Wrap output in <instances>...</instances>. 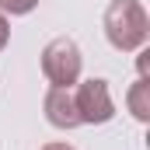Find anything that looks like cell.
<instances>
[{
  "label": "cell",
  "instance_id": "6da1fadb",
  "mask_svg": "<svg viewBox=\"0 0 150 150\" xmlns=\"http://www.w3.org/2000/svg\"><path fill=\"white\" fill-rule=\"evenodd\" d=\"M105 38L119 52H140L150 38V18L140 0H112L105 7Z\"/></svg>",
  "mask_w": 150,
  "mask_h": 150
},
{
  "label": "cell",
  "instance_id": "7a4b0ae2",
  "mask_svg": "<svg viewBox=\"0 0 150 150\" xmlns=\"http://www.w3.org/2000/svg\"><path fill=\"white\" fill-rule=\"evenodd\" d=\"M80 70H84V56L74 38L59 35L42 49V74L52 87H74L80 80Z\"/></svg>",
  "mask_w": 150,
  "mask_h": 150
},
{
  "label": "cell",
  "instance_id": "3957f363",
  "mask_svg": "<svg viewBox=\"0 0 150 150\" xmlns=\"http://www.w3.org/2000/svg\"><path fill=\"white\" fill-rule=\"evenodd\" d=\"M74 105H77L80 126H105V122L115 119L112 91H108V80H101V77H91V80H80L77 84Z\"/></svg>",
  "mask_w": 150,
  "mask_h": 150
},
{
  "label": "cell",
  "instance_id": "277c9868",
  "mask_svg": "<svg viewBox=\"0 0 150 150\" xmlns=\"http://www.w3.org/2000/svg\"><path fill=\"white\" fill-rule=\"evenodd\" d=\"M42 112H45V122L56 129H77L80 126L77 105H74V87H49L42 98Z\"/></svg>",
  "mask_w": 150,
  "mask_h": 150
},
{
  "label": "cell",
  "instance_id": "5b68a950",
  "mask_svg": "<svg viewBox=\"0 0 150 150\" xmlns=\"http://www.w3.org/2000/svg\"><path fill=\"white\" fill-rule=\"evenodd\" d=\"M126 105H129V112H133L136 122H150V80L147 77H140V80L129 87Z\"/></svg>",
  "mask_w": 150,
  "mask_h": 150
},
{
  "label": "cell",
  "instance_id": "8992f818",
  "mask_svg": "<svg viewBox=\"0 0 150 150\" xmlns=\"http://www.w3.org/2000/svg\"><path fill=\"white\" fill-rule=\"evenodd\" d=\"M35 7H38V0H0V11H4V14H14V18L32 14Z\"/></svg>",
  "mask_w": 150,
  "mask_h": 150
},
{
  "label": "cell",
  "instance_id": "52a82bcc",
  "mask_svg": "<svg viewBox=\"0 0 150 150\" xmlns=\"http://www.w3.org/2000/svg\"><path fill=\"white\" fill-rule=\"evenodd\" d=\"M7 42H11V25H7V14L0 11V52L7 49Z\"/></svg>",
  "mask_w": 150,
  "mask_h": 150
},
{
  "label": "cell",
  "instance_id": "ba28073f",
  "mask_svg": "<svg viewBox=\"0 0 150 150\" xmlns=\"http://www.w3.org/2000/svg\"><path fill=\"white\" fill-rule=\"evenodd\" d=\"M38 150H77V147L63 143V140H56V143H45V147H38Z\"/></svg>",
  "mask_w": 150,
  "mask_h": 150
}]
</instances>
